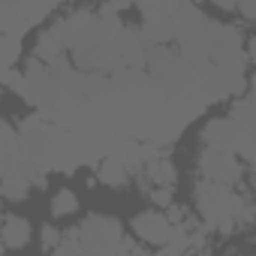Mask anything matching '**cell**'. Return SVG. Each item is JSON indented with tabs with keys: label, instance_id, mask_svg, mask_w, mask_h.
I'll list each match as a JSON object with an SVG mask.
<instances>
[{
	"label": "cell",
	"instance_id": "cell-1",
	"mask_svg": "<svg viewBox=\"0 0 256 256\" xmlns=\"http://www.w3.org/2000/svg\"><path fill=\"white\" fill-rule=\"evenodd\" d=\"M175 42L178 52L196 66L208 102H220L241 90L244 84V52L235 28L205 18L190 0L175 12Z\"/></svg>",
	"mask_w": 256,
	"mask_h": 256
},
{
	"label": "cell",
	"instance_id": "cell-2",
	"mask_svg": "<svg viewBox=\"0 0 256 256\" xmlns=\"http://www.w3.org/2000/svg\"><path fill=\"white\" fill-rule=\"evenodd\" d=\"M18 139H22V151H24V160L36 169V172H76L84 160H82V151H78V139L70 126H60L54 124L52 118H46L42 112L40 114H30L22 130H18Z\"/></svg>",
	"mask_w": 256,
	"mask_h": 256
},
{
	"label": "cell",
	"instance_id": "cell-3",
	"mask_svg": "<svg viewBox=\"0 0 256 256\" xmlns=\"http://www.w3.org/2000/svg\"><path fill=\"white\" fill-rule=\"evenodd\" d=\"M148 72L154 76V82L163 88V94L169 96V102L187 124L196 120L205 112V106H211L196 66L181 52H175L169 46H151L148 48Z\"/></svg>",
	"mask_w": 256,
	"mask_h": 256
},
{
	"label": "cell",
	"instance_id": "cell-4",
	"mask_svg": "<svg viewBox=\"0 0 256 256\" xmlns=\"http://www.w3.org/2000/svg\"><path fill=\"white\" fill-rule=\"evenodd\" d=\"M120 34H124V24L118 18V10L108 4L106 10H100L88 22V28L82 30V36L70 48L72 64L84 72H114V70H120V60H118Z\"/></svg>",
	"mask_w": 256,
	"mask_h": 256
},
{
	"label": "cell",
	"instance_id": "cell-5",
	"mask_svg": "<svg viewBox=\"0 0 256 256\" xmlns=\"http://www.w3.org/2000/svg\"><path fill=\"white\" fill-rule=\"evenodd\" d=\"M196 208L205 217V223L217 226L220 232H229L235 223H247L256 214V205L235 196L232 184H220V181H208V178H202L196 184Z\"/></svg>",
	"mask_w": 256,
	"mask_h": 256
},
{
	"label": "cell",
	"instance_id": "cell-6",
	"mask_svg": "<svg viewBox=\"0 0 256 256\" xmlns=\"http://www.w3.org/2000/svg\"><path fill=\"white\" fill-rule=\"evenodd\" d=\"M142 10V36L148 46H166L175 40V12L184 0H136Z\"/></svg>",
	"mask_w": 256,
	"mask_h": 256
},
{
	"label": "cell",
	"instance_id": "cell-7",
	"mask_svg": "<svg viewBox=\"0 0 256 256\" xmlns=\"http://www.w3.org/2000/svg\"><path fill=\"white\" fill-rule=\"evenodd\" d=\"M64 0H4L0 10V22H4V34L24 36L34 24H40L48 12H54Z\"/></svg>",
	"mask_w": 256,
	"mask_h": 256
},
{
	"label": "cell",
	"instance_id": "cell-8",
	"mask_svg": "<svg viewBox=\"0 0 256 256\" xmlns=\"http://www.w3.org/2000/svg\"><path fill=\"white\" fill-rule=\"evenodd\" d=\"M84 253H118L120 241H124V226L114 217L106 214H90L82 226H78Z\"/></svg>",
	"mask_w": 256,
	"mask_h": 256
},
{
	"label": "cell",
	"instance_id": "cell-9",
	"mask_svg": "<svg viewBox=\"0 0 256 256\" xmlns=\"http://www.w3.org/2000/svg\"><path fill=\"white\" fill-rule=\"evenodd\" d=\"M235 130H238V154L256 166V78L250 82V94L232 106Z\"/></svg>",
	"mask_w": 256,
	"mask_h": 256
},
{
	"label": "cell",
	"instance_id": "cell-10",
	"mask_svg": "<svg viewBox=\"0 0 256 256\" xmlns=\"http://www.w3.org/2000/svg\"><path fill=\"white\" fill-rule=\"evenodd\" d=\"M199 172L208 181H220V184H238L241 181V163L235 160V151H220L205 145V151L199 154Z\"/></svg>",
	"mask_w": 256,
	"mask_h": 256
},
{
	"label": "cell",
	"instance_id": "cell-11",
	"mask_svg": "<svg viewBox=\"0 0 256 256\" xmlns=\"http://www.w3.org/2000/svg\"><path fill=\"white\" fill-rule=\"evenodd\" d=\"M133 229H136V235H139L142 241H148V244H166V241L172 238V232H175V226H172L163 214H157V211L139 214V217L133 220Z\"/></svg>",
	"mask_w": 256,
	"mask_h": 256
},
{
	"label": "cell",
	"instance_id": "cell-12",
	"mask_svg": "<svg viewBox=\"0 0 256 256\" xmlns=\"http://www.w3.org/2000/svg\"><path fill=\"white\" fill-rule=\"evenodd\" d=\"M205 145L211 148H220V151H235L238 154V130H235V120L232 118H220V120H211L202 133Z\"/></svg>",
	"mask_w": 256,
	"mask_h": 256
},
{
	"label": "cell",
	"instance_id": "cell-13",
	"mask_svg": "<svg viewBox=\"0 0 256 256\" xmlns=\"http://www.w3.org/2000/svg\"><path fill=\"white\" fill-rule=\"evenodd\" d=\"M30 241V223L24 217H16V214H6L4 217V247L6 250H18Z\"/></svg>",
	"mask_w": 256,
	"mask_h": 256
},
{
	"label": "cell",
	"instance_id": "cell-14",
	"mask_svg": "<svg viewBox=\"0 0 256 256\" xmlns=\"http://www.w3.org/2000/svg\"><path fill=\"white\" fill-rule=\"evenodd\" d=\"M126 169H130V163H126L124 157H118V154H108L106 160H100V181L102 184H112V187H120L124 181H126Z\"/></svg>",
	"mask_w": 256,
	"mask_h": 256
},
{
	"label": "cell",
	"instance_id": "cell-15",
	"mask_svg": "<svg viewBox=\"0 0 256 256\" xmlns=\"http://www.w3.org/2000/svg\"><path fill=\"white\" fill-rule=\"evenodd\" d=\"M145 175L154 184H160V187H172L175 184V166L169 160H163V157H151L148 166H145Z\"/></svg>",
	"mask_w": 256,
	"mask_h": 256
},
{
	"label": "cell",
	"instance_id": "cell-16",
	"mask_svg": "<svg viewBox=\"0 0 256 256\" xmlns=\"http://www.w3.org/2000/svg\"><path fill=\"white\" fill-rule=\"evenodd\" d=\"M18 52H22L18 36L4 34V76H6V72H12V66H16V60H18Z\"/></svg>",
	"mask_w": 256,
	"mask_h": 256
},
{
	"label": "cell",
	"instance_id": "cell-17",
	"mask_svg": "<svg viewBox=\"0 0 256 256\" xmlns=\"http://www.w3.org/2000/svg\"><path fill=\"white\" fill-rule=\"evenodd\" d=\"M78 208V202H76V196H72V190H58L54 193V199H52V211L60 217V214H72Z\"/></svg>",
	"mask_w": 256,
	"mask_h": 256
},
{
	"label": "cell",
	"instance_id": "cell-18",
	"mask_svg": "<svg viewBox=\"0 0 256 256\" xmlns=\"http://www.w3.org/2000/svg\"><path fill=\"white\" fill-rule=\"evenodd\" d=\"M211 4H217L220 10H235V12L256 22V0H211Z\"/></svg>",
	"mask_w": 256,
	"mask_h": 256
},
{
	"label": "cell",
	"instance_id": "cell-19",
	"mask_svg": "<svg viewBox=\"0 0 256 256\" xmlns=\"http://www.w3.org/2000/svg\"><path fill=\"white\" fill-rule=\"evenodd\" d=\"M58 244H60V232L52 229V226H46L42 229V250H54Z\"/></svg>",
	"mask_w": 256,
	"mask_h": 256
},
{
	"label": "cell",
	"instance_id": "cell-20",
	"mask_svg": "<svg viewBox=\"0 0 256 256\" xmlns=\"http://www.w3.org/2000/svg\"><path fill=\"white\" fill-rule=\"evenodd\" d=\"M154 202H157V205H169V202H172V187H160V190L154 193Z\"/></svg>",
	"mask_w": 256,
	"mask_h": 256
},
{
	"label": "cell",
	"instance_id": "cell-21",
	"mask_svg": "<svg viewBox=\"0 0 256 256\" xmlns=\"http://www.w3.org/2000/svg\"><path fill=\"white\" fill-rule=\"evenodd\" d=\"M250 60H253V64H256V36H253V40H250Z\"/></svg>",
	"mask_w": 256,
	"mask_h": 256
}]
</instances>
